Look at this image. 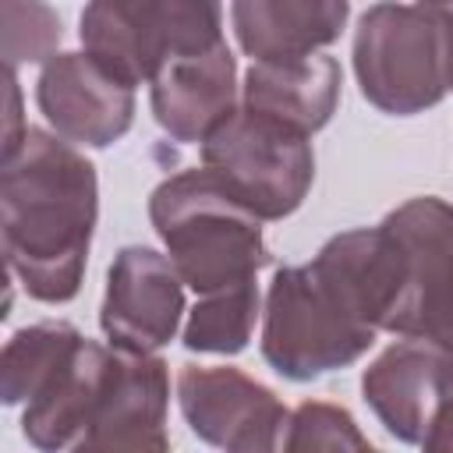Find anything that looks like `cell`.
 <instances>
[{"instance_id": "cell-1", "label": "cell", "mask_w": 453, "mask_h": 453, "mask_svg": "<svg viewBox=\"0 0 453 453\" xmlns=\"http://www.w3.org/2000/svg\"><path fill=\"white\" fill-rule=\"evenodd\" d=\"M96 216V166L67 138L25 127L0 166V237L28 297L64 304L78 294Z\"/></svg>"}, {"instance_id": "cell-2", "label": "cell", "mask_w": 453, "mask_h": 453, "mask_svg": "<svg viewBox=\"0 0 453 453\" xmlns=\"http://www.w3.org/2000/svg\"><path fill=\"white\" fill-rule=\"evenodd\" d=\"M149 219L195 294L248 283L269 265L262 219L209 166L159 180L149 198Z\"/></svg>"}, {"instance_id": "cell-3", "label": "cell", "mask_w": 453, "mask_h": 453, "mask_svg": "<svg viewBox=\"0 0 453 453\" xmlns=\"http://www.w3.org/2000/svg\"><path fill=\"white\" fill-rule=\"evenodd\" d=\"M361 96L393 117L425 113L453 92V18L425 4L382 0L357 18Z\"/></svg>"}, {"instance_id": "cell-4", "label": "cell", "mask_w": 453, "mask_h": 453, "mask_svg": "<svg viewBox=\"0 0 453 453\" xmlns=\"http://www.w3.org/2000/svg\"><path fill=\"white\" fill-rule=\"evenodd\" d=\"M375 326L315 262L280 265L265 294L262 357L290 379L308 382L354 365L375 343Z\"/></svg>"}, {"instance_id": "cell-5", "label": "cell", "mask_w": 453, "mask_h": 453, "mask_svg": "<svg viewBox=\"0 0 453 453\" xmlns=\"http://www.w3.org/2000/svg\"><path fill=\"white\" fill-rule=\"evenodd\" d=\"M81 46L127 85L223 42L219 0H85Z\"/></svg>"}, {"instance_id": "cell-6", "label": "cell", "mask_w": 453, "mask_h": 453, "mask_svg": "<svg viewBox=\"0 0 453 453\" xmlns=\"http://www.w3.org/2000/svg\"><path fill=\"white\" fill-rule=\"evenodd\" d=\"M308 138L311 134L283 120L237 106L202 142V166H209L258 219H283L304 202L315 180Z\"/></svg>"}, {"instance_id": "cell-7", "label": "cell", "mask_w": 453, "mask_h": 453, "mask_svg": "<svg viewBox=\"0 0 453 453\" xmlns=\"http://www.w3.org/2000/svg\"><path fill=\"white\" fill-rule=\"evenodd\" d=\"M382 226L396 237L407 265L403 297L389 333L453 347V205L421 195L396 205Z\"/></svg>"}, {"instance_id": "cell-8", "label": "cell", "mask_w": 453, "mask_h": 453, "mask_svg": "<svg viewBox=\"0 0 453 453\" xmlns=\"http://www.w3.org/2000/svg\"><path fill=\"white\" fill-rule=\"evenodd\" d=\"M177 403L202 442L234 453H273L290 421L283 400L234 365H184Z\"/></svg>"}, {"instance_id": "cell-9", "label": "cell", "mask_w": 453, "mask_h": 453, "mask_svg": "<svg viewBox=\"0 0 453 453\" xmlns=\"http://www.w3.org/2000/svg\"><path fill=\"white\" fill-rule=\"evenodd\" d=\"M184 315V280L170 255L145 244L117 251L106 273L99 326L113 347L152 354L177 336Z\"/></svg>"}, {"instance_id": "cell-10", "label": "cell", "mask_w": 453, "mask_h": 453, "mask_svg": "<svg viewBox=\"0 0 453 453\" xmlns=\"http://www.w3.org/2000/svg\"><path fill=\"white\" fill-rule=\"evenodd\" d=\"M166 403H170V372L166 361L142 350H124L110 343L99 393L92 403L88 432L78 449H142L163 453L166 435Z\"/></svg>"}, {"instance_id": "cell-11", "label": "cell", "mask_w": 453, "mask_h": 453, "mask_svg": "<svg viewBox=\"0 0 453 453\" xmlns=\"http://www.w3.org/2000/svg\"><path fill=\"white\" fill-rule=\"evenodd\" d=\"M361 396L393 439L421 446L453 396V347L425 336L396 340L365 368Z\"/></svg>"}, {"instance_id": "cell-12", "label": "cell", "mask_w": 453, "mask_h": 453, "mask_svg": "<svg viewBox=\"0 0 453 453\" xmlns=\"http://www.w3.org/2000/svg\"><path fill=\"white\" fill-rule=\"evenodd\" d=\"M35 103L50 127L78 145L106 149L134 120V85L92 53H53L35 81Z\"/></svg>"}, {"instance_id": "cell-13", "label": "cell", "mask_w": 453, "mask_h": 453, "mask_svg": "<svg viewBox=\"0 0 453 453\" xmlns=\"http://www.w3.org/2000/svg\"><path fill=\"white\" fill-rule=\"evenodd\" d=\"M156 124L173 142H205L237 110V60L226 42L166 64L149 81Z\"/></svg>"}, {"instance_id": "cell-14", "label": "cell", "mask_w": 453, "mask_h": 453, "mask_svg": "<svg viewBox=\"0 0 453 453\" xmlns=\"http://www.w3.org/2000/svg\"><path fill=\"white\" fill-rule=\"evenodd\" d=\"M350 0H230L237 46L251 60H301L336 42Z\"/></svg>"}, {"instance_id": "cell-15", "label": "cell", "mask_w": 453, "mask_h": 453, "mask_svg": "<svg viewBox=\"0 0 453 453\" xmlns=\"http://www.w3.org/2000/svg\"><path fill=\"white\" fill-rule=\"evenodd\" d=\"M340 99V64L326 53L301 60H251L241 106L283 120L304 134H315L329 124Z\"/></svg>"}, {"instance_id": "cell-16", "label": "cell", "mask_w": 453, "mask_h": 453, "mask_svg": "<svg viewBox=\"0 0 453 453\" xmlns=\"http://www.w3.org/2000/svg\"><path fill=\"white\" fill-rule=\"evenodd\" d=\"M106 354L110 347L81 340L78 350L64 361V368L25 403L21 414V432L32 446L39 449H78L85 432H88V418H92V403L99 393V379L106 368Z\"/></svg>"}, {"instance_id": "cell-17", "label": "cell", "mask_w": 453, "mask_h": 453, "mask_svg": "<svg viewBox=\"0 0 453 453\" xmlns=\"http://www.w3.org/2000/svg\"><path fill=\"white\" fill-rule=\"evenodd\" d=\"M85 336L71 322H35L18 329L0 354V400L28 403L78 350Z\"/></svg>"}, {"instance_id": "cell-18", "label": "cell", "mask_w": 453, "mask_h": 453, "mask_svg": "<svg viewBox=\"0 0 453 453\" xmlns=\"http://www.w3.org/2000/svg\"><path fill=\"white\" fill-rule=\"evenodd\" d=\"M258 319V287L255 280L202 294L184 322V347L198 354H237L248 347Z\"/></svg>"}, {"instance_id": "cell-19", "label": "cell", "mask_w": 453, "mask_h": 453, "mask_svg": "<svg viewBox=\"0 0 453 453\" xmlns=\"http://www.w3.org/2000/svg\"><path fill=\"white\" fill-rule=\"evenodd\" d=\"M283 449H290V453H301V449H372V442L357 428L350 411H343L336 403L308 400L290 414Z\"/></svg>"}, {"instance_id": "cell-20", "label": "cell", "mask_w": 453, "mask_h": 453, "mask_svg": "<svg viewBox=\"0 0 453 453\" xmlns=\"http://www.w3.org/2000/svg\"><path fill=\"white\" fill-rule=\"evenodd\" d=\"M7 32H4V57L7 67L18 71L21 60H50L60 42V18L42 0H7L4 7Z\"/></svg>"}, {"instance_id": "cell-21", "label": "cell", "mask_w": 453, "mask_h": 453, "mask_svg": "<svg viewBox=\"0 0 453 453\" xmlns=\"http://www.w3.org/2000/svg\"><path fill=\"white\" fill-rule=\"evenodd\" d=\"M421 446L425 449H439V453H453V396L442 403V411L432 421V428H428V435H425Z\"/></svg>"}, {"instance_id": "cell-22", "label": "cell", "mask_w": 453, "mask_h": 453, "mask_svg": "<svg viewBox=\"0 0 453 453\" xmlns=\"http://www.w3.org/2000/svg\"><path fill=\"white\" fill-rule=\"evenodd\" d=\"M418 4L435 7V11H442V14H449V18H453V0H418Z\"/></svg>"}]
</instances>
